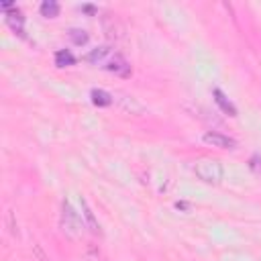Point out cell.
<instances>
[{"label": "cell", "instance_id": "6da1fadb", "mask_svg": "<svg viewBox=\"0 0 261 261\" xmlns=\"http://www.w3.org/2000/svg\"><path fill=\"white\" fill-rule=\"evenodd\" d=\"M194 173L198 176L202 182L206 184H221L223 178H225V167L221 161H216V159H198L194 165H192Z\"/></svg>", "mask_w": 261, "mask_h": 261}, {"label": "cell", "instance_id": "7a4b0ae2", "mask_svg": "<svg viewBox=\"0 0 261 261\" xmlns=\"http://www.w3.org/2000/svg\"><path fill=\"white\" fill-rule=\"evenodd\" d=\"M61 229L72 237H78L80 231H82V221H80L78 212L72 208L70 202H65V200L61 204Z\"/></svg>", "mask_w": 261, "mask_h": 261}, {"label": "cell", "instance_id": "3957f363", "mask_svg": "<svg viewBox=\"0 0 261 261\" xmlns=\"http://www.w3.org/2000/svg\"><path fill=\"white\" fill-rule=\"evenodd\" d=\"M204 143L206 145H212V147H219V149H235L237 147V141L223 135V133H216V130H208L204 133Z\"/></svg>", "mask_w": 261, "mask_h": 261}, {"label": "cell", "instance_id": "277c9868", "mask_svg": "<svg viewBox=\"0 0 261 261\" xmlns=\"http://www.w3.org/2000/svg\"><path fill=\"white\" fill-rule=\"evenodd\" d=\"M104 68H106L108 72L117 74V76H123V78H129V76H130V65H129V61H127L125 57H121V55H115L111 61L104 65Z\"/></svg>", "mask_w": 261, "mask_h": 261}, {"label": "cell", "instance_id": "5b68a950", "mask_svg": "<svg viewBox=\"0 0 261 261\" xmlns=\"http://www.w3.org/2000/svg\"><path fill=\"white\" fill-rule=\"evenodd\" d=\"M214 102L221 106V111H223L225 115H229V117H237V108H235V104L227 98V94H225L223 90H214Z\"/></svg>", "mask_w": 261, "mask_h": 261}, {"label": "cell", "instance_id": "8992f818", "mask_svg": "<svg viewBox=\"0 0 261 261\" xmlns=\"http://www.w3.org/2000/svg\"><path fill=\"white\" fill-rule=\"evenodd\" d=\"M6 20H8V25L16 31V33H23V23H25V16L23 12H20L18 8H10L6 12Z\"/></svg>", "mask_w": 261, "mask_h": 261}, {"label": "cell", "instance_id": "52a82bcc", "mask_svg": "<svg viewBox=\"0 0 261 261\" xmlns=\"http://www.w3.org/2000/svg\"><path fill=\"white\" fill-rule=\"evenodd\" d=\"M82 212H84V219H86V223H88L90 231H92V233H98V229H100V227H98V221H96L92 208L88 206V202H86V200H82Z\"/></svg>", "mask_w": 261, "mask_h": 261}, {"label": "cell", "instance_id": "ba28073f", "mask_svg": "<svg viewBox=\"0 0 261 261\" xmlns=\"http://www.w3.org/2000/svg\"><path fill=\"white\" fill-rule=\"evenodd\" d=\"M92 102L96 106H111L113 104V94H108L104 90H92Z\"/></svg>", "mask_w": 261, "mask_h": 261}, {"label": "cell", "instance_id": "9c48e42d", "mask_svg": "<svg viewBox=\"0 0 261 261\" xmlns=\"http://www.w3.org/2000/svg\"><path fill=\"white\" fill-rule=\"evenodd\" d=\"M76 57L68 51V49H59L55 53V65H59V68H65V65H74Z\"/></svg>", "mask_w": 261, "mask_h": 261}, {"label": "cell", "instance_id": "30bf717a", "mask_svg": "<svg viewBox=\"0 0 261 261\" xmlns=\"http://www.w3.org/2000/svg\"><path fill=\"white\" fill-rule=\"evenodd\" d=\"M41 14L47 16V18H53L59 14V4L55 2V0H45V2L41 4Z\"/></svg>", "mask_w": 261, "mask_h": 261}, {"label": "cell", "instance_id": "8fae6325", "mask_svg": "<svg viewBox=\"0 0 261 261\" xmlns=\"http://www.w3.org/2000/svg\"><path fill=\"white\" fill-rule=\"evenodd\" d=\"M108 47H96V49H92L88 55H86V59H88L90 63H98V61H102L106 55H108Z\"/></svg>", "mask_w": 261, "mask_h": 261}, {"label": "cell", "instance_id": "7c38bea8", "mask_svg": "<svg viewBox=\"0 0 261 261\" xmlns=\"http://www.w3.org/2000/svg\"><path fill=\"white\" fill-rule=\"evenodd\" d=\"M70 39L76 43V45H84V43H88V33L82 31V29H72L70 31Z\"/></svg>", "mask_w": 261, "mask_h": 261}, {"label": "cell", "instance_id": "4fadbf2b", "mask_svg": "<svg viewBox=\"0 0 261 261\" xmlns=\"http://www.w3.org/2000/svg\"><path fill=\"white\" fill-rule=\"evenodd\" d=\"M251 167H253L257 173H261V157H259V155H253V157H251Z\"/></svg>", "mask_w": 261, "mask_h": 261}]
</instances>
